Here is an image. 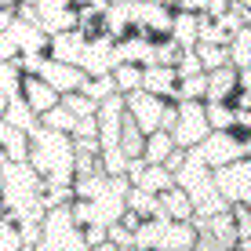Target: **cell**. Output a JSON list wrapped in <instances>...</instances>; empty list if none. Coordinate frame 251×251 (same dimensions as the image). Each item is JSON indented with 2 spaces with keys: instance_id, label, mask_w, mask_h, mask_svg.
<instances>
[{
  "instance_id": "6da1fadb",
  "label": "cell",
  "mask_w": 251,
  "mask_h": 251,
  "mask_svg": "<svg viewBox=\"0 0 251 251\" xmlns=\"http://www.w3.org/2000/svg\"><path fill=\"white\" fill-rule=\"evenodd\" d=\"M44 178L29 160H7L0 168V207L11 222H44V201H40Z\"/></svg>"
},
{
  "instance_id": "7a4b0ae2",
  "label": "cell",
  "mask_w": 251,
  "mask_h": 251,
  "mask_svg": "<svg viewBox=\"0 0 251 251\" xmlns=\"http://www.w3.org/2000/svg\"><path fill=\"white\" fill-rule=\"evenodd\" d=\"M29 164L44 182L73 186V135L37 127L29 135Z\"/></svg>"
},
{
  "instance_id": "3957f363",
  "label": "cell",
  "mask_w": 251,
  "mask_h": 251,
  "mask_svg": "<svg viewBox=\"0 0 251 251\" xmlns=\"http://www.w3.org/2000/svg\"><path fill=\"white\" fill-rule=\"evenodd\" d=\"M207 117H204V102H175V127H171V138H175L178 150H197V146L207 138Z\"/></svg>"
},
{
  "instance_id": "277c9868",
  "label": "cell",
  "mask_w": 251,
  "mask_h": 251,
  "mask_svg": "<svg viewBox=\"0 0 251 251\" xmlns=\"http://www.w3.org/2000/svg\"><path fill=\"white\" fill-rule=\"evenodd\" d=\"M193 153H197V157H201L211 171H219V168H226V164H233V160L244 157V138H240L237 131H207V138L197 146Z\"/></svg>"
},
{
  "instance_id": "5b68a950",
  "label": "cell",
  "mask_w": 251,
  "mask_h": 251,
  "mask_svg": "<svg viewBox=\"0 0 251 251\" xmlns=\"http://www.w3.org/2000/svg\"><path fill=\"white\" fill-rule=\"evenodd\" d=\"M215 189L222 193L226 204H248L251 207V160L240 157L215 171Z\"/></svg>"
},
{
  "instance_id": "8992f818",
  "label": "cell",
  "mask_w": 251,
  "mask_h": 251,
  "mask_svg": "<svg viewBox=\"0 0 251 251\" xmlns=\"http://www.w3.org/2000/svg\"><path fill=\"white\" fill-rule=\"evenodd\" d=\"M124 109H127V117L138 124V131L142 135H153V131H160V120H164V109H168V99H157V95H150V91H131V95H124Z\"/></svg>"
},
{
  "instance_id": "52a82bcc",
  "label": "cell",
  "mask_w": 251,
  "mask_h": 251,
  "mask_svg": "<svg viewBox=\"0 0 251 251\" xmlns=\"http://www.w3.org/2000/svg\"><path fill=\"white\" fill-rule=\"evenodd\" d=\"M80 69H84V76H109L117 69V40L109 37V33L91 37L88 48H84Z\"/></svg>"
},
{
  "instance_id": "ba28073f",
  "label": "cell",
  "mask_w": 251,
  "mask_h": 251,
  "mask_svg": "<svg viewBox=\"0 0 251 251\" xmlns=\"http://www.w3.org/2000/svg\"><path fill=\"white\" fill-rule=\"evenodd\" d=\"M138 15H142V0H117V4H109V11L102 15V29L113 40H124L127 33H135Z\"/></svg>"
},
{
  "instance_id": "9c48e42d",
  "label": "cell",
  "mask_w": 251,
  "mask_h": 251,
  "mask_svg": "<svg viewBox=\"0 0 251 251\" xmlns=\"http://www.w3.org/2000/svg\"><path fill=\"white\" fill-rule=\"evenodd\" d=\"M19 99H22V102H25V106H29L37 117H44L48 109H55L58 102H62V95H58L55 88H51V84L44 80V76H37V73H25V76H22V95H19Z\"/></svg>"
},
{
  "instance_id": "30bf717a",
  "label": "cell",
  "mask_w": 251,
  "mask_h": 251,
  "mask_svg": "<svg viewBox=\"0 0 251 251\" xmlns=\"http://www.w3.org/2000/svg\"><path fill=\"white\" fill-rule=\"evenodd\" d=\"M7 37H11V44L19 55H48V33L40 29V25H33V22H22L19 15H15V22L7 25Z\"/></svg>"
},
{
  "instance_id": "8fae6325",
  "label": "cell",
  "mask_w": 251,
  "mask_h": 251,
  "mask_svg": "<svg viewBox=\"0 0 251 251\" xmlns=\"http://www.w3.org/2000/svg\"><path fill=\"white\" fill-rule=\"evenodd\" d=\"M84 48H88V37H84L80 29H66V33H55V37L48 40V58L66 62V66H80Z\"/></svg>"
},
{
  "instance_id": "7c38bea8",
  "label": "cell",
  "mask_w": 251,
  "mask_h": 251,
  "mask_svg": "<svg viewBox=\"0 0 251 251\" xmlns=\"http://www.w3.org/2000/svg\"><path fill=\"white\" fill-rule=\"evenodd\" d=\"M171 22H175V11H171V7L142 0V15H138L135 33H142V37H150V40H164L171 33Z\"/></svg>"
},
{
  "instance_id": "4fadbf2b",
  "label": "cell",
  "mask_w": 251,
  "mask_h": 251,
  "mask_svg": "<svg viewBox=\"0 0 251 251\" xmlns=\"http://www.w3.org/2000/svg\"><path fill=\"white\" fill-rule=\"evenodd\" d=\"M157 58V40L142 37V33H127L124 40H117V62H127V66H153Z\"/></svg>"
},
{
  "instance_id": "5bb4252c",
  "label": "cell",
  "mask_w": 251,
  "mask_h": 251,
  "mask_svg": "<svg viewBox=\"0 0 251 251\" xmlns=\"http://www.w3.org/2000/svg\"><path fill=\"white\" fill-rule=\"evenodd\" d=\"M37 76H44V80H48L58 95L80 91V84H84V69H80V66H66V62H55V58H48V62L40 66Z\"/></svg>"
},
{
  "instance_id": "9a60e30c",
  "label": "cell",
  "mask_w": 251,
  "mask_h": 251,
  "mask_svg": "<svg viewBox=\"0 0 251 251\" xmlns=\"http://www.w3.org/2000/svg\"><path fill=\"white\" fill-rule=\"evenodd\" d=\"M142 91L157 95V99L175 102V91H178V73H175V66H146V69H142Z\"/></svg>"
},
{
  "instance_id": "2e32d148",
  "label": "cell",
  "mask_w": 251,
  "mask_h": 251,
  "mask_svg": "<svg viewBox=\"0 0 251 251\" xmlns=\"http://www.w3.org/2000/svg\"><path fill=\"white\" fill-rule=\"evenodd\" d=\"M237 76H240V69H233V66L211 69V73H207L204 102H233V95H237Z\"/></svg>"
},
{
  "instance_id": "e0dca14e",
  "label": "cell",
  "mask_w": 251,
  "mask_h": 251,
  "mask_svg": "<svg viewBox=\"0 0 251 251\" xmlns=\"http://www.w3.org/2000/svg\"><path fill=\"white\" fill-rule=\"evenodd\" d=\"M157 201H160V219H175V222L193 219V201H189V193L182 186H171L164 193H157Z\"/></svg>"
},
{
  "instance_id": "ac0fdd59",
  "label": "cell",
  "mask_w": 251,
  "mask_h": 251,
  "mask_svg": "<svg viewBox=\"0 0 251 251\" xmlns=\"http://www.w3.org/2000/svg\"><path fill=\"white\" fill-rule=\"evenodd\" d=\"M197 233H211V237L219 240L222 248H229V251L240 244L237 226H233V211H229V207H226V211H219V215H211V219H207V222H204V226L197 229Z\"/></svg>"
},
{
  "instance_id": "d6986e66",
  "label": "cell",
  "mask_w": 251,
  "mask_h": 251,
  "mask_svg": "<svg viewBox=\"0 0 251 251\" xmlns=\"http://www.w3.org/2000/svg\"><path fill=\"white\" fill-rule=\"evenodd\" d=\"M168 37L175 40L182 51L197 48V37H201V19H197V15H189V11H175V22H171V33H168Z\"/></svg>"
},
{
  "instance_id": "ffe728a7",
  "label": "cell",
  "mask_w": 251,
  "mask_h": 251,
  "mask_svg": "<svg viewBox=\"0 0 251 251\" xmlns=\"http://www.w3.org/2000/svg\"><path fill=\"white\" fill-rule=\"evenodd\" d=\"M0 150L7 160H29V135L11 127L7 120H0Z\"/></svg>"
},
{
  "instance_id": "44dd1931",
  "label": "cell",
  "mask_w": 251,
  "mask_h": 251,
  "mask_svg": "<svg viewBox=\"0 0 251 251\" xmlns=\"http://www.w3.org/2000/svg\"><path fill=\"white\" fill-rule=\"evenodd\" d=\"M113 178L106 175V171H91V175H76L73 178V197L76 201H99L102 193L109 189Z\"/></svg>"
},
{
  "instance_id": "7402d4cb",
  "label": "cell",
  "mask_w": 251,
  "mask_h": 251,
  "mask_svg": "<svg viewBox=\"0 0 251 251\" xmlns=\"http://www.w3.org/2000/svg\"><path fill=\"white\" fill-rule=\"evenodd\" d=\"M0 120H7L11 127H19V131H25V135H33L40 127V117L33 113L22 99H7V109H4V117H0Z\"/></svg>"
},
{
  "instance_id": "603a6c76",
  "label": "cell",
  "mask_w": 251,
  "mask_h": 251,
  "mask_svg": "<svg viewBox=\"0 0 251 251\" xmlns=\"http://www.w3.org/2000/svg\"><path fill=\"white\" fill-rule=\"evenodd\" d=\"M175 150H178V146H175V138H171V131H153V135H146L142 160L146 164H164Z\"/></svg>"
},
{
  "instance_id": "cb8c5ba5",
  "label": "cell",
  "mask_w": 251,
  "mask_h": 251,
  "mask_svg": "<svg viewBox=\"0 0 251 251\" xmlns=\"http://www.w3.org/2000/svg\"><path fill=\"white\" fill-rule=\"evenodd\" d=\"M204 117L211 131H233L237 127V106L233 102H204Z\"/></svg>"
},
{
  "instance_id": "d4e9b609",
  "label": "cell",
  "mask_w": 251,
  "mask_h": 251,
  "mask_svg": "<svg viewBox=\"0 0 251 251\" xmlns=\"http://www.w3.org/2000/svg\"><path fill=\"white\" fill-rule=\"evenodd\" d=\"M124 201H127V211H135L138 219H160V201H157V193H146V189L131 186Z\"/></svg>"
},
{
  "instance_id": "484cf974",
  "label": "cell",
  "mask_w": 251,
  "mask_h": 251,
  "mask_svg": "<svg viewBox=\"0 0 251 251\" xmlns=\"http://www.w3.org/2000/svg\"><path fill=\"white\" fill-rule=\"evenodd\" d=\"M175 186V175H171L164 164H146L142 178H138V189H146V193H164V189Z\"/></svg>"
},
{
  "instance_id": "4316f807",
  "label": "cell",
  "mask_w": 251,
  "mask_h": 251,
  "mask_svg": "<svg viewBox=\"0 0 251 251\" xmlns=\"http://www.w3.org/2000/svg\"><path fill=\"white\" fill-rule=\"evenodd\" d=\"M142 146H146V135L138 131V124L127 117V109H124V124H120V150H124L127 160H135V157H142Z\"/></svg>"
},
{
  "instance_id": "83f0119b",
  "label": "cell",
  "mask_w": 251,
  "mask_h": 251,
  "mask_svg": "<svg viewBox=\"0 0 251 251\" xmlns=\"http://www.w3.org/2000/svg\"><path fill=\"white\" fill-rule=\"evenodd\" d=\"M226 51H229V66L233 69H251V29L233 33Z\"/></svg>"
},
{
  "instance_id": "f1b7e54d",
  "label": "cell",
  "mask_w": 251,
  "mask_h": 251,
  "mask_svg": "<svg viewBox=\"0 0 251 251\" xmlns=\"http://www.w3.org/2000/svg\"><path fill=\"white\" fill-rule=\"evenodd\" d=\"M80 95H88L91 102H106V99H113V95H120V91H117L113 73H109V76H84Z\"/></svg>"
},
{
  "instance_id": "f546056e",
  "label": "cell",
  "mask_w": 251,
  "mask_h": 251,
  "mask_svg": "<svg viewBox=\"0 0 251 251\" xmlns=\"http://www.w3.org/2000/svg\"><path fill=\"white\" fill-rule=\"evenodd\" d=\"M204 91H207V73L178 76V91H175V102H204Z\"/></svg>"
},
{
  "instance_id": "4dcf8cb0",
  "label": "cell",
  "mask_w": 251,
  "mask_h": 251,
  "mask_svg": "<svg viewBox=\"0 0 251 251\" xmlns=\"http://www.w3.org/2000/svg\"><path fill=\"white\" fill-rule=\"evenodd\" d=\"M40 127H51V131H62V135H73V127H76V117L69 113V109L58 102L55 109H48L44 117H40Z\"/></svg>"
},
{
  "instance_id": "1f68e13d",
  "label": "cell",
  "mask_w": 251,
  "mask_h": 251,
  "mask_svg": "<svg viewBox=\"0 0 251 251\" xmlns=\"http://www.w3.org/2000/svg\"><path fill=\"white\" fill-rule=\"evenodd\" d=\"M113 80H117V91L120 95H131L142 88V66H127V62H117L113 69Z\"/></svg>"
},
{
  "instance_id": "d6a6232c",
  "label": "cell",
  "mask_w": 251,
  "mask_h": 251,
  "mask_svg": "<svg viewBox=\"0 0 251 251\" xmlns=\"http://www.w3.org/2000/svg\"><path fill=\"white\" fill-rule=\"evenodd\" d=\"M22 69H19V58L15 62H0V91L7 95V99H19L22 95Z\"/></svg>"
},
{
  "instance_id": "836d02e7",
  "label": "cell",
  "mask_w": 251,
  "mask_h": 251,
  "mask_svg": "<svg viewBox=\"0 0 251 251\" xmlns=\"http://www.w3.org/2000/svg\"><path fill=\"white\" fill-rule=\"evenodd\" d=\"M197 58H201V66H204V73H211V69H219V66H229V51L226 44H197Z\"/></svg>"
},
{
  "instance_id": "e575fe53",
  "label": "cell",
  "mask_w": 251,
  "mask_h": 251,
  "mask_svg": "<svg viewBox=\"0 0 251 251\" xmlns=\"http://www.w3.org/2000/svg\"><path fill=\"white\" fill-rule=\"evenodd\" d=\"M99 168L106 171L109 178L124 175V171H127V157H124V150H120V146H113V150H99Z\"/></svg>"
},
{
  "instance_id": "d590c367",
  "label": "cell",
  "mask_w": 251,
  "mask_h": 251,
  "mask_svg": "<svg viewBox=\"0 0 251 251\" xmlns=\"http://www.w3.org/2000/svg\"><path fill=\"white\" fill-rule=\"evenodd\" d=\"M62 106H66L76 120H84V117H95V113H99V102H91L88 95H80V91H69V95H62Z\"/></svg>"
},
{
  "instance_id": "8d00e7d4",
  "label": "cell",
  "mask_w": 251,
  "mask_h": 251,
  "mask_svg": "<svg viewBox=\"0 0 251 251\" xmlns=\"http://www.w3.org/2000/svg\"><path fill=\"white\" fill-rule=\"evenodd\" d=\"M22 248V233L7 215H0V251H19Z\"/></svg>"
},
{
  "instance_id": "74e56055",
  "label": "cell",
  "mask_w": 251,
  "mask_h": 251,
  "mask_svg": "<svg viewBox=\"0 0 251 251\" xmlns=\"http://www.w3.org/2000/svg\"><path fill=\"white\" fill-rule=\"evenodd\" d=\"M178 55H182V48L171 37H164V40H157V58H153V66H175Z\"/></svg>"
},
{
  "instance_id": "f35d334b",
  "label": "cell",
  "mask_w": 251,
  "mask_h": 251,
  "mask_svg": "<svg viewBox=\"0 0 251 251\" xmlns=\"http://www.w3.org/2000/svg\"><path fill=\"white\" fill-rule=\"evenodd\" d=\"M233 106H237V109H251V69H240V76H237V95H233Z\"/></svg>"
},
{
  "instance_id": "ab89813d",
  "label": "cell",
  "mask_w": 251,
  "mask_h": 251,
  "mask_svg": "<svg viewBox=\"0 0 251 251\" xmlns=\"http://www.w3.org/2000/svg\"><path fill=\"white\" fill-rule=\"evenodd\" d=\"M229 211H233V226H237V237H240V240L251 237V207H248V204H229Z\"/></svg>"
},
{
  "instance_id": "60d3db41",
  "label": "cell",
  "mask_w": 251,
  "mask_h": 251,
  "mask_svg": "<svg viewBox=\"0 0 251 251\" xmlns=\"http://www.w3.org/2000/svg\"><path fill=\"white\" fill-rule=\"evenodd\" d=\"M175 73H178V76H193V73H204V66H201V58H197V51H193V48L178 55V62H175Z\"/></svg>"
},
{
  "instance_id": "b9f144b4",
  "label": "cell",
  "mask_w": 251,
  "mask_h": 251,
  "mask_svg": "<svg viewBox=\"0 0 251 251\" xmlns=\"http://www.w3.org/2000/svg\"><path fill=\"white\" fill-rule=\"evenodd\" d=\"M109 4H113V0H73V7L80 15H95V19H102V15L109 11Z\"/></svg>"
},
{
  "instance_id": "7bdbcfd3",
  "label": "cell",
  "mask_w": 251,
  "mask_h": 251,
  "mask_svg": "<svg viewBox=\"0 0 251 251\" xmlns=\"http://www.w3.org/2000/svg\"><path fill=\"white\" fill-rule=\"evenodd\" d=\"M19 58V51H15L11 37H7V29H0V62H15Z\"/></svg>"
},
{
  "instance_id": "ee69618b",
  "label": "cell",
  "mask_w": 251,
  "mask_h": 251,
  "mask_svg": "<svg viewBox=\"0 0 251 251\" xmlns=\"http://www.w3.org/2000/svg\"><path fill=\"white\" fill-rule=\"evenodd\" d=\"M193 251H229V248H222L219 240L211 237V233H197V244H193Z\"/></svg>"
},
{
  "instance_id": "f6af8a7d",
  "label": "cell",
  "mask_w": 251,
  "mask_h": 251,
  "mask_svg": "<svg viewBox=\"0 0 251 251\" xmlns=\"http://www.w3.org/2000/svg\"><path fill=\"white\" fill-rule=\"evenodd\" d=\"M102 240H106V226H99V222H95V226H84V244L88 248L102 244Z\"/></svg>"
},
{
  "instance_id": "bcb514c9",
  "label": "cell",
  "mask_w": 251,
  "mask_h": 251,
  "mask_svg": "<svg viewBox=\"0 0 251 251\" xmlns=\"http://www.w3.org/2000/svg\"><path fill=\"white\" fill-rule=\"evenodd\" d=\"M233 0H204V15H211V19H219V15L229 11Z\"/></svg>"
},
{
  "instance_id": "7dc6e473",
  "label": "cell",
  "mask_w": 251,
  "mask_h": 251,
  "mask_svg": "<svg viewBox=\"0 0 251 251\" xmlns=\"http://www.w3.org/2000/svg\"><path fill=\"white\" fill-rule=\"evenodd\" d=\"M237 135H251V109H237Z\"/></svg>"
},
{
  "instance_id": "c3c4849f",
  "label": "cell",
  "mask_w": 251,
  "mask_h": 251,
  "mask_svg": "<svg viewBox=\"0 0 251 251\" xmlns=\"http://www.w3.org/2000/svg\"><path fill=\"white\" fill-rule=\"evenodd\" d=\"M186 153H189V150H175V153H171V157H168V160H164V168H168V171H171V175H175V171H178V168H182V160H186Z\"/></svg>"
},
{
  "instance_id": "681fc988",
  "label": "cell",
  "mask_w": 251,
  "mask_h": 251,
  "mask_svg": "<svg viewBox=\"0 0 251 251\" xmlns=\"http://www.w3.org/2000/svg\"><path fill=\"white\" fill-rule=\"evenodd\" d=\"M175 11H189V15H201L204 11V0H178Z\"/></svg>"
},
{
  "instance_id": "f907efd6",
  "label": "cell",
  "mask_w": 251,
  "mask_h": 251,
  "mask_svg": "<svg viewBox=\"0 0 251 251\" xmlns=\"http://www.w3.org/2000/svg\"><path fill=\"white\" fill-rule=\"evenodd\" d=\"M175 127V102H168V109H164V120H160V131H171Z\"/></svg>"
},
{
  "instance_id": "816d5d0a",
  "label": "cell",
  "mask_w": 251,
  "mask_h": 251,
  "mask_svg": "<svg viewBox=\"0 0 251 251\" xmlns=\"http://www.w3.org/2000/svg\"><path fill=\"white\" fill-rule=\"evenodd\" d=\"M150 4H160V7H171V11H175V4H178V0H150Z\"/></svg>"
},
{
  "instance_id": "f5cc1de1",
  "label": "cell",
  "mask_w": 251,
  "mask_h": 251,
  "mask_svg": "<svg viewBox=\"0 0 251 251\" xmlns=\"http://www.w3.org/2000/svg\"><path fill=\"white\" fill-rule=\"evenodd\" d=\"M240 138H244V157L251 160V135H240Z\"/></svg>"
},
{
  "instance_id": "db71d44e",
  "label": "cell",
  "mask_w": 251,
  "mask_h": 251,
  "mask_svg": "<svg viewBox=\"0 0 251 251\" xmlns=\"http://www.w3.org/2000/svg\"><path fill=\"white\" fill-rule=\"evenodd\" d=\"M237 248H240V251H251V237H244V240H240Z\"/></svg>"
},
{
  "instance_id": "11a10c76",
  "label": "cell",
  "mask_w": 251,
  "mask_h": 251,
  "mask_svg": "<svg viewBox=\"0 0 251 251\" xmlns=\"http://www.w3.org/2000/svg\"><path fill=\"white\" fill-rule=\"evenodd\" d=\"M4 109H7V95L0 91V117H4Z\"/></svg>"
},
{
  "instance_id": "9f6ffc18",
  "label": "cell",
  "mask_w": 251,
  "mask_h": 251,
  "mask_svg": "<svg viewBox=\"0 0 251 251\" xmlns=\"http://www.w3.org/2000/svg\"><path fill=\"white\" fill-rule=\"evenodd\" d=\"M73 251H91V248H88V244H76V248H73Z\"/></svg>"
},
{
  "instance_id": "6f0895ef",
  "label": "cell",
  "mask_w": 251,
  "mask_h": 251,
  "mask_svg": "<svg viewBox=\"0 0 251 251\" xmlns=\"http://www.w3.org/2000/svg\"><path fill=\"white\" fill-rule=\"evenodd\" d=\"M4 164H7V157H4V150H0V168H4Z\"/></svg>"
},
{
  "instance_id": "680465c9",
  "label": "cell",
  "mask_w": 251,
  "mask_h": 251,
  "mask_svg": "<svg viewBox=\"0 0 251 251\" xmlns=\"http://www.w3.org/2000/svg\"><path fill=\"white\" fill-rule=\"evenodd\" d=\"M233 251H240V248H233Z\"/></svg>"
},
{
  "instance_id": "91938a15",
  "label": "cell",
  "mask_w": 251,
  "mask_h": 251,
  "mask_svg": "<svg viewBox=\"0 0 251 251\" xmlns=\"http://www.w3.org/2000/svg\"><path fill=\"white\" fill-rule=\"evenodd\" d=\"M113 4H117V0H113Z\"/></svg>"
},
{
  "instance_id": "94428289",
  "label": "cell",
  "mask_w": 251,
  "mask_h": 251,
  "mask_svg": "<svg viewBox=\"0 0 251 251\" xmlns=\"http://www.w3.org/2000/svg\"><path fill=\"white\" fill-rule=\"evenodd\" d=\"M29 4H33V0H29Z\"/></svg>"
}]
</instances>
